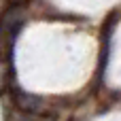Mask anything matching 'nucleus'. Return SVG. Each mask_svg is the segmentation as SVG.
Instances as JSON below:
<instances>
[{"label":"nucleus","mask_w":121,"mask_h":121,"mask_svg":"<svg viewBox=\"0 0 121 121\" xmlns=\"http://www.w3.org/2000/svg\"><path fill=\"white\" fill-rule=\"evenodd\" d=\"M11 98H13V104L19 113H26V115H40L45 113V100L36 94H30L21 87H15L11 91Z\"/></svg>","instance_id":"1"},{"label":"nucleus","mask_w":121,"mask_h":121,"mask_svg":"<svg viewBox=\"0 0 121 121\" xmlns=\"http://www.w3.org/2000/svg\"><path fill=\"white\" fill-rule=\"evenodd\" d=\"M19 28H21V19H15L11 9L0 13V60L4 57V47H9L11 40H15Z\"/></svg>","instance_id":"2"},{"label":"nucleus","mask_w":121,"mask_h":121,"mask_svg":"<svg viewBox=\"0 0 121 121\" xmlns=\"http://www.w3.org/2000/svg\"><path fill=\"white\" fill-rule=\"evenodd\" d=\"M6 121H43V119H38V115H26V113H17V115H11V117H6Z\"/></svg>","instance_id":"3"}]
</instances>
